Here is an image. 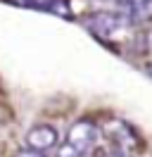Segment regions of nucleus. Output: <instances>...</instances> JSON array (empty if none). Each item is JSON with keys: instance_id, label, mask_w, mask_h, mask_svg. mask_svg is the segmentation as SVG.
<instances>
[{"instance_id": "nucleus-6", "label": "nucleus", "mask_w": 152, "mask_h": 157, "mask_svg": "<svg viewBox=\"0 0 152 157\" xmlns=\"http://www.w3.org/2000/svg\"><path fill=\"white\" fill-rule=\"evenodd\" d=\"M48 12H50V14H55V17H59V19H74V12H71L69 0H50Z\"/></svg>"}, {"instance_id": "nucleus-5", "label": "nucleus", "mask_w": 152, "mask_h": 157, "mask_svg": "<svg viewBox=\"0 0 152 157\" xmlns=\"http://www.w3.org/2000/svg\"><path fill=\"white\" fill-rule=\"evenodd\" d=\"M128 19L133 21V24H142V21H152V0H147V2H142V5H138V7H133V10L124 12Z\"/></svg>"}, {"instance_id": "nucleus-1", "label": "nucleus", "mask_w": 152, "mask_h": 157, "mask_svg": "<svg viewBox=\"0 0 152 157\" xmlns=\"http://www.w3.org/2000/svg\"><path fill=\"white\" fill-rule=\"evenodd\" d=\"M83 26L95 38L114 40V38H121L124 33H128L133 21L126 14H116V12H95V14H88L83 19Z\"/></svg>"}, {"instance_id": "nucleus-12", "label": "nucleus", "mask_w": 152, "mask_h": 157, "mask_svg": "<svg viewBox=\"0 0 152 157\" xmlns=\"http://www.w3.org/2000/svg\"><path fill=\"white\" fill-rule=\"evenodd\" d=\"M142 69H145V74H147V76L152 78V62H147V64H145V67H142Z\"/></svg>"}, {"instance_id": "nucleus-8", "label": "nucleus", "mask_w": 152, "mask_h": 157, "mask_svg": "<svg viewBox=\"0 0 152 157\" xmlns=\"http://www.w3.org/2000/svg\"><path fill=\"white\" fill-rule=\"evenodd\" d=\"M12 5H21V7H33V10H45L48 12V5L50 0H7Z\"/></svg>"}, {"instance_id": "nucleus-11", "label": "nucleus", "mask_w": 152, "mask_h": 157, "mask_svg": "<svg viewBox=\"0 0 152 157\" xmlns=\"http://www.w3.org/2000/svg\"><path fill=\"white\" fill-rule=\"evenodd\" d=\"M142 2H147V0H121V5H124L126 12L133 10V7H138V5H142Z\"/></svg>"}, {"instance_id": "nucleus-9", "label": "nucleus", "mask_w": 152, "mask_h": 157, "mask_svg": "<svg viewBox=\"0 0 152 157\" xmlns=\"http://www.w3.org/2000/svg\"><path fill=\"white\" fill-rule=\"evenodd\" d=\"M95 157H133V155H128V152H121V150H97L95 152Z\"/></svg>"}, {"instance_id": "nucleus-2", "label": "nucleus", "mask_w": 152, "mask_h": 157, "mask_svg": "<svg viewBox=\"0 0 152 157\" xmlns=\"http://www.w3.org/2000/svg\"><path fill=\"white\" fill-rule=\"evenodd\" d=\"M104 136L109 138V143L114 145V150H121V152H140L145 143H142L140 133L128 124V121H121V119H112L104 124Z\"/></svg>"}, {"instance_id": "nucleus-10", "label": "nucleus", "mask_w": 152, "mask_h": 157, "mask_svg": "<svg viewBox=\"0 0 152 157\" xmlns=\"http://www.w3.org/2000/svg\"><path fill=\"white\" fill-rule=\"evenodd\" d=\"M14 157H45L43 152H38V150H31V147H21Z\"/></svg>"}, {"instance_id": "nucleus-7", "label": "nucleus", "mask_w": 152, "mask_h": 157, "mask_svg": "<svg viewBox=\"0 0 152 157\" xmlns=\"http://www.w3.org/2000/svg\"><path fill=\"white\" fill-rule=\"evenodd\" d=\"M50 157H86V155H83V152H78L74 145H69V143L64 140L62 145H57V147H55V152H52Z\"/></svg>"}, {"instance_id": "nucleus-4", "label": "nucleus", "mask_w": 152, "mask_h": 157, "mask_svg": "<svg viewBox=\"0 0 152 157\" xmlns=\"http://www.w3.org/2000/svg\"><path fill=\"white\" fill-rule=\"evenodd\" d=\"M24 140H26V147L38 150V152L45 155L48 150L57 147V128L52 124H36V126H31L26 131Z\"/></svg>"}, {"instance_id": "nucleus-3", "label": "nucleus", "mask_w": 152, "mask_h": 157, "mask_svg": "<svg viewBox=\"0 0 152 157\" xmlns=\"http://www.w3.org/2000/svg\"><path fill=\"white\" fill-rule=\"evenodd\" d=\"M97 136H100V128L95 126L90 119H78L74 121L69 131H66V143L69 145H74L78 152H90L93 145L97 143Z\"/></svg>"}]
</instances>
